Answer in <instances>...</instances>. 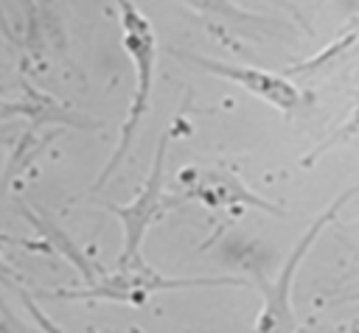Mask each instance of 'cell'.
<instances>
[{
  "label": "cell",
  "instance_id": "6da1fadb",
  "mask_svg": "<svg viewBox=\"0 0 359 333\" xmlns=\"http://www.w3.org/2000/svg\"><path fill=\"white\" fill-rule=\"evenodd\" d=\"M115 8H118V17H121V42L135 64V95H132V106H129V115L121 126V137H118V146L112 151V157L107 160L104 171L98 173L93 190H98L115 171L118 165L123 162V157L129 154V146H132V137H135V129L140 123V118L149 112V95H151V73H154V62H157V39H154V28L151 22L146 20V14L135 6V0H115Z\"/></svg>",
  "mask_w": 359,
  "mask_h": 333
},
{
  "label": "cell",
  "instance_id": "7a4b0ae2",
  "mask_svg": "<svg viewBox=\"0 0 359 333\" xmlns=\"http://www.w3.org/2000/svg\"><path fill=\"white\" fill-rule=\"evenodd\" d=\"M196 285H244L236 277H163L151 271L146 263H135L126 269H115L112 274L95 277L87 288H53L45 297L53 299H109L123 305H146L154 291L171 288H196Z\"/></svg>",
  "mask_w": 359,
  "mask_h": 333
},
{
  "label": "cell",
  "instance_id": "3957f363",
  "mask_svg": "<svg viewBox=\"0 0 359 333\" xmlns=\"http://www.w3.org/2000/svg\"><path fill=\"white\" fill-rule=\"evenodd\" d=\"M165 143H168V137L163 134L160 143H157V151H154L151 171H149V176L143 179L137 196H135L129 204H107V210H109V213L121 221V227H123V246H121V255H118V269L143 263V260H140V243H143L146 229H149L154 221H160L168 207L180 204V196H168V193L163 190Z\"/></svg>",
  "mask_w": 359,
  "mask_h": 333
},
{
  "label": "cell",
  "instance_id": "277c9868",
  "mask_svg": "<svg viewBox=\"0 0 359 333\" xmlns=\"http://www.w3.org/2000/svg\"><path fill=\"white\" fill-rule=\"evenodd\" d=\"M177 56L188 59L199 70H208L219 78H227V81L244 87L247 92L258 95L261 101H266L269 106H275L280 112H292L300 104V90L283 76H275V73H266V70H258V67H244V64H230V62L196 56V53H177Z\"/></svg>",
  "mask_w": 359,
  "mask_h": 333
},
{
  "label": "cell",
  "instance_id": "5b68a950",
  "mask_svg": "<svg viewBox=\"0 0 359 333\" xmlns=\"http://www.w3.org/2000/svg\"><path fill=\"white\" fill-rule=\"evenodd\" d=\"M356 193H359V185H356V187H348L339 199H334V204H331V207L309 227V232L300 238V243L294 246V252H292L289 260L283 263L278 280L266 288V302H264V311H261V316H258V333H289V327H292V325H289V322H292V316H289V285H292V274H294L300 257L306 255V249L314 243V238H317V232L323 229V224L342 207L345 199H351V196H356Z\"/></svg>",
  "mask_w": 359,
  "mask_h": 333
},
{
  "label": "cell",
  "instance_id": "8992f818",
  "mask_svg": "<svg viewBox=\"0 0 359 333\" xmlns=\"http://www.w3.org/2000/svg\"><path fill=\"white\" fill-rule=\"evenodd\" d=\"M180 185L185 187V196L188 199H199L210 210L236 207V204H252V207L278 213L275 204L264 201L250 187H244L238 182V176L230 173L227 168H188V171L180 173Z\"/></svg>",
  "mask_w": 359,
  "mask_h": 333
},
{
  "label": "cell",
  "instance_id": "52a82bcc",
  "mask_svg": "<svg viewBox=\"0 0 359 333\" xmlns=\"http://www.w3.org/2000/svg\"><path fill=\"white\" fill-rule=\"evenodd\" d=\"M185 6H191L194 11H205V14H213V17H222V20H230V22H241V25H266L264 17H255V14H247L244 8H238L233 0H182Z\"/></svg>",
  "mask_w": 359,
  "mask_h": 333
},
{
  "label": "cell",
  "instance_id": "ba28073f",
  "mask_svg": "<svg viewBox=\"0 0 359 333\" xmlns=\"http://www.w3.org/2000/svg\"><path fill=\"white\" fill-rule=\"evenodd\" d=\"M22 305L28 308V313L34 316V322L42 327V333H65V330H62V327H59V325H56L45 311H39V308H36V302H34V299H31V294H25V291H22Z\"/></svg>",
  "mask_w": 359,
  "mask_h": 333
},
{
  "label": "cell",
  "instance_id": "9c48e42d",
  "mask_svg": "<svg viewBox=\"0 0 359 333\" xmlns=\"http://www.w3.org/2000/svg\"><path fill=\"white\" fill-rule=\"evenodd\" d=\"M353 134H359V112H356L351 120H345V123H342V126H339V129H337V132H334L328 140H323V143H320V148H317L314 154H320V151H323V148H328L331 143L345 140V137H353ZM314 154H311V157H314ZM311 157H309V160H311Z\"/></svg>",
  "mask_w": 359,
  "mask_h": 333
},
{
  "label": "cell",
  "instance_id": "30bf717a",
  "mask_svg": "<svg viewBox=\"0 0 359 333\" xmlns=\"http://www.w3.org/2000/svg\"><path fill=\"white\" fill-rule=\"evenodd\" d=\"M0 333H14V319L3 305H0Z\"/></svg>",
  "mask_w": 359,
  "mask_h": 333
},
{
  "label": "cell",
  "instance_id": "8fae6325",
  "mask_svg": "<svg viewBox=\"0 0 359 333\" xmlns=\"http://www.w3.org/2000/svg\"><path fill=\"white\" fill-rule=\"evenodd\" d=\"M8 274H11V269H8V266L0 260V277H8Z\"/></svg>",
  "mask_w": 359,
  "mask_h": 333
}]
</instances>
